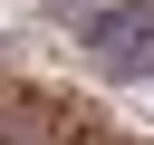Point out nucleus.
<instances>
[{"label": "nucleus", "instance_id": "f257e3e1", "mask_svg": "<svg viewBox=\"0 0 154 145\" xmlns=\"http://www.w3.org/2000/svg\"><path fill=\"white\" fill-rule=\"evenodd\" d=\"M144 77H154V58H144Z\"/></svg>", "mask_w": 154, "mask_h": 145}]
</instances>
